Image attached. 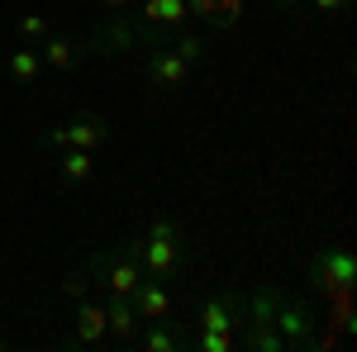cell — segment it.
<instances>
[{"mask_svg":"<svg viewBox=\"0 0 357 352\" xmlns=\"http://www.w3.org/2000/svg\"><path fill=\"white\" fill-rule=\"evenodd\" d=\"M129 257L138 262L143 276L172 281L176 271L186 267V234H181V224H176V219H167V215H153L148 234H138L134 243H129Z\"/></svg>","mask_w":357,"mask_h":352,"instance_id":"6da1fadb","label":"cell"},{"mask_svg":"<svg viewBox=\"0 0 357 352\" xmlns=\"http://www.w3.org/2000/svg\"><path fill=\"white\" fill-rule=\"evenodd\" d=\"M353 281H357V262L343 243L319 247L314 262H310V271H305V286H310V291H333V296H348Z\"/></svg>","mask_w":357,"mask_h":352,"instance_id":"7a4b0ae2","label":"cell"},{"mask_svg":"<svg viewBox=\"0 0 357 352\" xmlns=\"http://www.w3.org/2000/svg\"><path fill=\"white\" fill-rule=\"evenodd\" d=\"M86 271H91V286H100L105 296H134L138 286V262L129 257V247H105V252H91V262H86Z\"/></svg>","mask_w":357,"mask_h":352,"instance_id":"3957f363","label":"cell"},{"mask_svg":"<svg viewBox=\"0 0 357 352\" xmlns=\"http://www.w3.org/2000/svg\"><path fill=\"white\" fill-rule=\"evenodd\" d=\"M48 148H86V153H96V148H105L110 143V124L100 119V114H77L72 124H57L43 134Z\"/></svg>","mask_w":357,"mask_h":352,"instance_id":"277c9868","label":"cell"},{"mask_svg":"<svg viewBox=\"0 0 357 352\" xmlns=\"http://www.w3.org/2000/svg\"><path fill=\"white\" fill-rule=\"evenodd\" d=\"M143 67H148V82L158 86V91H181V86L191 82V62L181 57L176 43H153L148 57H143Z\"/></svg>","mask_w":357,"mask_h":352,"instance_id":"5b68a950","label":"cell"},{"mask_svg":"<svg viewBox=\"0 0 357 352\" xmlns=\"http://www.w3.org/2000/svg\"><path fill=\"white\" fill-rule=\"evenodd\" d=\"M272 324L281 333V343L286 348H310L314 343V314H310V305L301 300H272Z\"/></svg>","mask_w":357,"mask_h":352,"instance_id":"8992f818","label":"cell"},{"mask_svg":"<svg viewBox=\"0 0 357 352\" xmlns=\"http://www.w3.org/2000/svg\"><path fill=\"white\" fill-rule=\"evenodd\" d=\"M238 300H243V296H205L200 314H195V324L210 328V333H234V338H238V324H243Z\"/></svg>","mask_w":357,"mask_h":352,"instance_id":"52a82bcc","label":"cell"},{"mask_svg":"<svg viewBox=\"0 0 357 352\" xmlns=\"http://www.w3.org/2000/svg\"><path fill=\"white\" fill-rule=\"evenodd\" d=\"M134 309H138V319L148 324V319H167L172 314V286L167 281H158V276H138V286H134Z\"/></svg>","mask_w":357,"mask_h":352,"instance_id":"ba28073f","label":"cell"},{"mask_svg":"<svg viewBox=\"0 0 357 352\" xmlns=\"http://www.w3.org/2000/svg\"><path fill=\"white\" fill-rule=\"evenodd\" d=\"M105 333H110V324H105V305H100V300H77V314H72V343H77V348H96Z\"/></svg>","mask_w":357,"mask_h":352,"instance_id":"9c48e42d","label":"cell"},{"mask_svg":"<svg viewBox=\"0 0 357 352\" xmlns=\"http://www.w3.org/2000/svg\"><path fill=\"white\" fill-rule=\"evenodd\" d=\"M134 343H143L148 352H181V328H176V319L167 314V319H148V324H138V338Z\"/></svg>","mask_w":357,"mask_h":352,"instance_id":"30bf717a","label":"cell"},{"mask_svg":"<svg viewBox=\"0 0 357 352\" xmlns=\"http://www.w3.org/2000/svg\"><path fill=\"white\" fill-rule=\"evenodd\" d=\"M105 324H110V333L119 338V343H134L138 338V309L129 296H105Z\"/></svg>","mask_w":357,"mask_h":352,"instance_id":"8fae6325","label":"cell"},{"mask_svg":"<svg viewBox=\"0 0 357 352\" xmlns=\"http://www.w3.org/2000/svg\"><path fill=\"white\" fill-rule=\"evenodd\" d=\"M38 57H43V67H53V72H72V67L82 62V48H77L72 38L48 33V38H38Z\"/></svg>","mask_w":357,"mask_h":352,"instance_id":"7c38bea8","label":"cell"},{"mask_svg":"<svg viewBox=\"0 0 357 352\" xmlns=\"http://www.w3.org/2000/svg\"><path fill=\"white\" fill-rule=\"evenodd\" d=\"M5 72H10V82H20V86H38V77H43V57H38L33 43H20V48L10 53V62H5Z\"/></svg>","mask_w":357,"mask_h":352,"instance_id":"4fadbf2b","label":"cell"},{"mask_svg":"<svg viewBox=\"0 0 357 352\" xmlns=\"http://www.w3.org/2000/svg\"><path fill=\"white\" fill-rule=\"evenodd\" d=\"M143 15L158 29H181L191 15H186V0H143Z\"/></svg>","mask_w":357,"mask_h":352,"instance_id":"5bb4252c","label":"cell"},{"mask_svg":"<svg viewBox=\"0 0 357 352\" xmlns=\"http://www.w3.org/2000/svg\"><path fill=\"white\" fill-rule=\"evenodd\" d=\"M91 171H96V153L62 148V181H91Z\"/></svg>","mask_w":357,"mask_h":352,"instance_id":"9a60e30c","label":"cell"},{"mask_svg":"<svg viewBox=\"0 0 357 352\" xmlns=\"http://www.w3.org/2000/svg\"><path fill=\"white\" fill-rule=\"evenodd\" d=\"M15 33H20V43H38V38L53 33V24H48V15H20L15 20Z\"/></svg>","mask_w":357,"mask_h":352,"instance_id":"2e32d148","label":"cell"},{"mask_svg":"<svg viewBox=\"0 0 357 352\" xmlns=\"http://www.w3.org/2000/svg\"><path fill=\"white\" fill-rule=\"evenodd\" d=\"M57 296L62 300H86L91 296V271H67V276L57 281Z\"/></svg>","mask_w":357,"mask_h":352,"instance_id":"e0dca14e","label":"cell"},{"mask_svg":"<svg viewBox=\"0 0 357 352\" xmlns=\"http://www.w3.org/2000/svg\"><path fill=\"white\" fill-rule=\"evenodd\" d=\"M195 348L200 352H229V348H238V338H234V333H210V328H200Z\"/></svg>","mask_w":357,"mask_h":352,"instance_id":"ac0fdd59","label":"cell"},{"mask_svg":"<svg viewBox=\"0 0 357 352\" xmlns=\"http://www.w3.org/2000/svg\"><path fill=\"white\" fill-rule=\"evenodd\" d=\"M186 15L215 29V24H220V0H186Z\"/></svg>","mask_w":357,"mask_h":352,"instance_id":"d6986e66","label":"cell"},{"mask_svg":"<svg viewBox=\"0 0 357 352\" xmlns=\"http://www.w3.org/2000/svg\"><path fill=\"white\" fill-rule=\"evenodd\" d=\"M310 5H314L319 15H348V10H353V0H310Z\"/></svg>","mask_w":357,"mask_h":352,"instance_id":"ffe728a7","label":"cell"},{"mask_svg":"<svg viewBox=\"0 0 357 352\" xmlns=\"http://www.w3.org/2000/svg\"><path fill=\"white\" fill-rule=\"evenodd\" d=\"M129 5H134V0H100V10H105V15H124Z\"/></svg>","mask_w":357,"mask_h":352,"instance_id":"44dd1931","label":"cell"},{"mask_svg":"<svg viewBox=\"0 0 357 352\" xmlns=\"http://www.w3.org/2000/svg\"><path fill=\"white\" fill-rule=\"evenodd\" d=\"M267 5H272L276 15H286V10H296V5H301V0H267Z\"/></svg>","mask_w":357,"mask_h":352,"instance_id":"7402d4cb","label":"cell"},{"mask_svg":"<svg viewBox=\"0 0 357 352\" xmlns=\"http://www.w3.org/2000/svg\"><path fill=\"white\" fill-rule=\"evenodd\" d=\"M5 348H10V338H0V352H5Z\"/></svg>","mask_w":357,"mask_h":352,"instance_id":"603a6c76","label":"cell"}]
</instances>
